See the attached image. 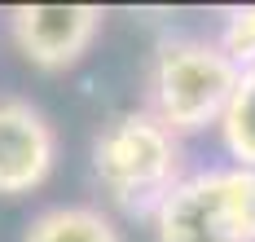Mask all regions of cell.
Here are the masks:
<instances>
[{
    "label": "cell",
    "mask_w": 255,
    "mask_h": 242,
    "mask_svg": "<svg viewBox=\"0 0 255 242\" xmlns=\"http://www.w3.org/2000/svg\"><path fill=\"white\" fill-rule=\"evenodd\" d=\"M154 242H255V172H189L154 212Z\"/></svg>",
    "instance_id": "obj_3"
},
{
    "label": "cell",
    "mask_w": 255,
    "mask_h": 242,
    "mask_svg": "<svg viewBox=\"0 0 255 242\" xmlns=\"http://www.w3.org/2000/svg\"><path fill=\"white\" fill-rule=\"evenodd\" d=\"M220 141L229 150L233 167L255 172V62L238 71L233 97L225 106V115H220Z\"/></svg>",
    "instance_id": "obj_7"
},
{
    "label": "cell",
    "mask_w": 255,
    "mask_h": 242,
    "mask_svg": "<svg viewBox=\"0 0 255 242\" xmlns=\"http://www.w3.org/2000/svg\"><path fill=\"white\" fill-rule=\"evenodd\" d=\"M97 4H13L9 40L35 71H66L102 35Z\"/></svg>",
    "instance_id": "obj_4"
},
{
    "label": "cell",
    "mask_w": 255,
    "mask_h": 242,
    "mask_svg": "<svg viewBox=\"0 0 255 242\" xmlns=\"http://www.w3.org/2000/svg\"><path fill=\"white\" fill-rule=\"evenodd\" d=\"M238 66L225 49L203 35H167L150 57V115L176 136H194L203 128H220V115L233 97Z\"/></svg>",
    "instance_id": "obj_2"
},
{
    "label": "cell",
    "mask_w": 255,
    "mask_h": 242,
    "mask_svg": "<svg viewBox=\"0 0 255 242\" xmlns=\"http://www.w3.org/2000/svg\"><path fill=\"white\" fill-rule=\"evenodd\" d=\"M225 57L233 66H251L255 62V4H242V9H229L225 13V27H220V40H216Z\"/></svg>",
    "instance_id": "obj_8"
},
{
    "label": "cell",
    "mask_w": 255,
    "mask_h": 242,
    "mask_svg": "<svg viewBox=\"0 0 255 242\" xmlns=\"http://www.w3.org/2000/svg\"><path fill=\"white\" fill-rule=\"evenodd\" d=\"M57 167V132L26 97L0 93V194L18 198L40 189Z\"/></svg>",
    "instance_id": "obj_5"
},
{
    "label": "cell",
    "mask_w": 255,
    "mask_h": 242,
    "mask_svg": "<svg viewBox=\"0 0 255 242\" xmlns=\"http://www.w3.org/2000/svg\"><path fill=\"white\" fill-rule=\"evenodd\" d=\"M22 242H124L119 225L88 203H62V207H44L26 225Z\"/></svg>",
    "instance_id": "obj_6"
},
{
    "label": "cell",
    "mask_w": 255,
    "mask_h": 242,
    "mask_svg": "<svg viewBox=\"0 0 255 242\" xmlns=\"http://www.w3.org/2000/svg\"><path fill=\"white\" fill-rule=\"evenodd\" d=\"M93 176L119 212L154 220L163 198L185 181L180 136L163 128L150 110H128L93 141Z\"/></svg>",
    "instance_id": "obj_1"
}]
</instances>
